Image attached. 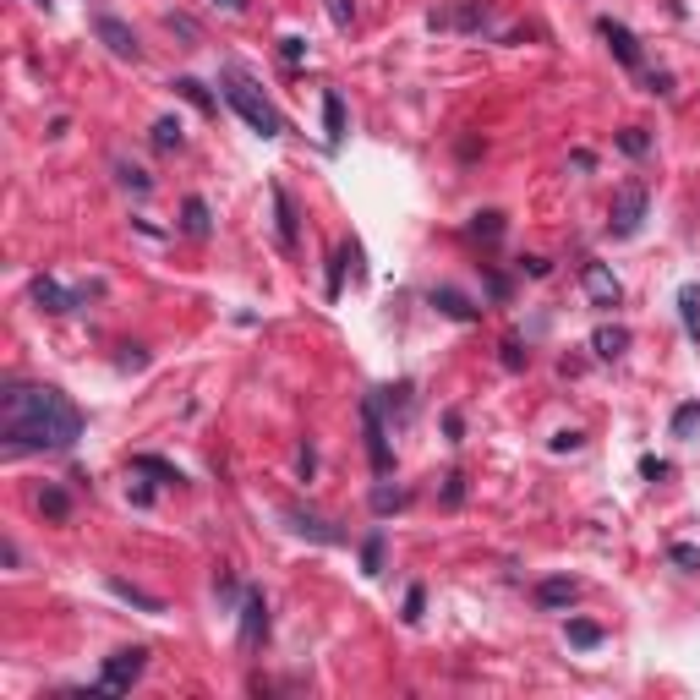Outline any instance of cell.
I'll return each mask as SVG.
<instances>
[{
    "label": "cell",
    "instance_id": "30",
    "mask_svg": "<svg viewBox=\"0 0 700 700\" xmlns=\"http://www.w3.org/2000/svg\"><path fill=\"white\" fill-rule=\"evenodd\" d=\"M422 608H427V591L411 586V591H405V624H422Z\"/></svg>",
    "mask_w": 700,
    "mask_h": 700
},
{
    "label": "cell",
    "instance_id": "10",
    "mask_svg": "<svg viewBox=\"0 0 700 700\" xmlns=\"http://www.w3.org/2000/svg\"><path fill=\"white\" fill-rule=\"evenodd\" d=\"M263 635H268V602H263V591H247L241 597V646L258 651Z\"/></svg>",
    "mask_w": 700,
    "mask_h": 700
},
{
    "label": "cell",
    "instance_id": "5",
    "mask_svg": "<svg viewBox=\"0 0 700 700\" xmlns=\"http://www.w3.org/2000/svg\"><path fill=\"white\" fill-rule=\"evenodd\" d=\"M646 208H651V192L640 181H629L624 192L613 197V219H608V230L618 241H629V236H640V225H646Z\"/></svg>",
    "mask_w": 700,
    "mask_h": 700
},
{
    "label": "cell",
    "instance_id": "44",
    "mask_svg": "<svg viewBox=\"0 0 700 700\" xmlns=\"http://www.w3.org/2000/svg\"><path fill=\"white\" fill-rule=\"evenodd\" d=\"M651 93H673V77L668 72H651Z\"/></svg>",
    "mask_w": 700,
    "mask_h": 700
},
{
    "label": "cell",
    "instance_id": "26",
    "mask_svg": "<svg viewBox=\"0 0 700 700\" xmlns=\"http://www.w3.org/2000/svg\"><path fill=\"white\" fill-rule=\"evenodd\" d=\"M350 258H356V247H340V252L329 258V301L340 296V285H345V263H350Z\"/></svg>",
    "mask_w": 700,
    "mask_h": 700
},
{
    "label": "cell",
    "instance_id": "21",
    "mask_svg": "<svg viewBox=\"0 0 700 700\" xmlns=\"http://www.w3.org/2000/svg\"><path fill=\"white\" fill-rule=\"evenodd\" d=\"M110 591H115V597H121V602H132V608H143V613H159V608H165V602H159V597H148V591L126 586V580H110Z\"/></svg>",
    "mask_w": 700,
    "mask_h": 700
},
{
    "label": "cell",
    "instance_id": "35",
    "mask_svg": "<svg viewBox=\"0 0 700 700\" xmlns=\"http://www.w3.org/2000/svg\"><path fill=\"white\" fill-rule=\"evenodd\" d=\"M695 301H700V296H695V285H690V290H684V296H679V307H684V323H690V334H700V318H695Z\"/></svg>",
    "mask_w": 700,
    "mask_h": 700
},
{
    "label": "cell",
    "instance_id": "41",
    "mask_svg": "<svg viewBox=\"0 0 700 700\" xmlns=\"http://www.w3.org/2000/svg\"><path fill=\"white\" fill-rule=\"evenodd\" d=\"M443 498H449V504H460V498H465V476H449V487H443Z\"/></svg>",
    "mask_w": 700,
    "mask_h": 700
},
{
    "label": "cell",
    "instance_id": "16",
    "mask_svg": "<svg viewBox=\"0 0 700 700\" xmlns=\"http://www.w3.org/2000/svg\"><path fill=\"white\" fill-rule=\"evenodd\" d=\"M323 126H329V148H340L345 143V99L340 93H323Z\"/></svg>",
    "mask_w": 700,
    "mask_h": 700
},
{
    "label": "cell",
    "instance_id": "27",
    "mask_svg": "<svg viewBox=\"0 0 700 700\" xmlns=\"http://www.w3.org/2000/svg\"><path fill=\"white\" fill-rule=\"evenodd\" d=\"M471 236L476 241H498V236H504V214H476L471 219Z\"/></svg>",
    "mask_w": 700,
    "mask_h": 700
},
{
    "label": "cell",
    "instance_id": "17",
    "mask_svg": "<svg viewBox=\"0 0 700 700\" xmlns=\"http://www.w3.org/2000/svg\"><path fill=\"white\" fill-rule=\"evenodd\" d=\"M575 597H580L575 580H542V586H536V602H542V608H569Z\"/></svg>",
    "mask_w": 700,
    "mask_h": 700
},
{
    "label": "cell",
    "instance_id": "14",
    "mask_svg": "<svg viewBox=\"0 0 700 700\" xmlns=\"http://www.w3.org/2000/svg\"><path fill=\"white\" fill-rule=\"evenodd\" d=\"M591 350H597L602 361H618L629 350V329H618V323H602L597 334H591Z\"/></svg>",
    "mask_w": 700,
    "mask_h": 700
},
{
    "label": "cell",
    "instance_id": "2",
    "mask_svg": "<svg viewBox=\"0 0 700 700\" xmlns=\"http://www.w3.org/2000/svg\"><path fill=\"white\" fill-rule=\"evenodd\" d=\"M225 99H230V110H236L241 121H247L252 132H258V137H279V132H285V115H279L274 104H268L263 93L252 88L241 72H236V66L225 72Z\"/></svg>",
    "mask_w": 700,
    "mask_h": 700
},
{
    "label": "cell",
    "instance_id": "15",
    "mask_svg": "<svg viewBox=\"0 0 700 700\" xmlns=\"http://www.w3.org/2000/svg\"><path fill=\"white\" fill-rule=\"evenodd\" d=\"M181 230H186L192 241H208L214 219H208V203H203V197H186V208H181Z\"/></svg>",
    "mask_w": 700,
    "mask_h": 700
},
{
    "label": "cell",
    "instance_id": "3",
    "mask_svg": "<svg viewBox=\"0 0 700 700\" xmlns=\"http://www.w3.org/2000/svg\"><path fill=\"white\" fill-rule=\"evenodd\" d=\"M143 668H148V651H143V646H126V651H115V657H104V668H99V679H93V690L126 695L137 679H143Z\"/></svg>",
    "mask_w": 700,
    "mask_h": 700
},
{
    "label": "cell",
    "instance_id": "37",
    "mask_svg": "<svg viewBox=\"0 0 700 700\" xmlns=\"http://www.w3.org/2000/svg\"><path fill=\"white\" fill-rule=\"evenodd\" d=\"M504 367H509V372H520V367H525V350H520L515 340H504Z\"/></svg>",
    "mask_w": 700,
    "mask_h": 700
},
{
    "label": "cell",
    "instance_id": "28",
    "mask_svg": "<svg viewBox=\"0 0 700 700\" xmlns=\"http://www.w3.org/2000/svg\"><path fill=\"white\" fill-rule=\"evenodd\" d=\"M115 175H121V186H126V192H137V197L154 192V181H148V175L137 170V165H115Z\"/></svg>",
    "mask_w": 700,
    "mask_h": 700
},
{
    "label": "cell",
    "instance_id": "18",
    "mask_svg": "<svg viewBox=\"0 0 700 700\" xmlns=\"http://www.w3.org/2000/svg\"><path fill=\"white\" fill-rule=\"evenodd\" d=\"M132 471H137V476H154V482H186V476L175 471L170 460H159V454H137V460H132Z\"/></svg>",
    "mask_w": 700,
    "mask_h": 700
},
{
    "label": "cell",
    "instance_id": "13",
    "mask_svg": "<svg viewBox=\"0 0 700 700\" xmlns=\"http://www.w3.org/2000/svg\"><path fill=\"white\" fill-rule=\"evenodd\" d=\"M427 301H433V307L443 312V318H454V323H476V307L460 296V290H449V285H438Z\"/></svg>",
    "mask_w": 700,
    "mask_h": 700
},
{
    "label": "cell",
    "instance_id": "11",
    "mask_svg": "<svg viewBox=\"0 0 700 700\" xmlns=\"http://www.w3.org/2000/svg\"><path fill=\"white\" fill-rule=\"evenodd\" d=\"M597 33H602V39H608V50H613V55H618V61H624V66H640V44H635V33H629L624 22L602 17V22H597Z\"/></svg>",
    "mask_w": 700,
    "mask_h": 700
},
{
    "label": "cell",
    "instance_id": "9",
    "mask_svg": "<svg viewBox=\"0 0 700 700\" xmlns=\"http://www.w3.org/2000/svg\"><path fill=\"white\" fill-rule=\"evenodd\" d=\"M93 33H99V44L110 55H121V61H137V33L126 28L121 17H93Z\"/></svg>",
    "mask_w": 700,
    "mask_h": 700
},
{
    "label": "cell",
    "instance_id": "7",
    "mask_svg": "<svg viewBox=\"0 0 700 700\" xmlns=\"http://www.w3.org/2000/svg\"><path fill=\"white\" fill-rule=\"evenodd\" d=\"M580 285H586L591 307H618V301H624V285L613 279L608 263H586V268H580Z\"/></svg>",
    "mask_w": 700,
    "mask_h": 700
},
{
    "label": "cell",
    "instance_id": "38",
    "mask_svg": "<svg viewBox=\"0 0 700 700\" xmlns=\"http://www.w3.org/2000/svg\"><path fill=\"white\" fill-rule=\"evenodd\" d=\"M640 476H646V482H662V476H668V465H662V460H651V454H646V460H640Z\"/></svg>",
    "mask_w": 700,
    "mask_h": 700
},
{
    "label": "cell",
    "instance_id": "34",
    "mask_svg": "<svg viewBox=\"0 0 700 700\" xmlns=\"http://www.w3.org/2000/svg\"><path fill=\"white\" fill-rule=\"evenodd\" d=\"M323 6H329L334 28H350V22H356V6H350V0H323Z\"/></svg>",
    "mask_w": 700,
    "mask_h": 700
},
{
    "label": "cell",
    "instance_id": "8",
    "mask_svg": "<svg viewBox=\"0 0 700 700\" xmlns=\"http://www.w3.org/2000/svg\"><path fill=\"white\" fill-rule=\"evenodd\" d=\"M268 197H274V230H279V247L285 252H296L301 247V219H296V203H290V192L285 186H268Z\"/></svg>",
    "mask_w": 700,
    "mask_h": 700
},
{
    "label": "cell",
    "instance_id": "31",
    "mask_svg": "<svg viewBox=\"0 0 700 700\" xmlns=\"http://www.w3.org/2000/svg\"><path fill=\"white\" fill-rule=\"evenodd\" d=\"M165 28H170V33H181L186 44H197V22H192V17H181V11H170V17H165Z\"/></svg>",
    "mask_w": 700,
    "mask_h": 700
},
{
    "label": "cell",
    "instance_id": "6",
    "mask_svg": "<svg viewBox=\"0 0 700 700\" xmlns=\"http://www.w3.org/2000/svg\"><path fill=\"white\" fill-rule=\"evenodd\" d=\"M28 296H33V307H39V312H55V318H61V312H77V301H83L77 290H66L61 279H50V274L33 279Z\"/></svg>",
    "mask_w": 700,
    "mask_h": 700
},
{
    "label": "cell",
    "instance_id": "1",
    "mask_svg": "<svg viewBox=\"0 0 700 700\" xmlns=\"http://www.w3.org/2000/svg\"><path fill=\"white\" fill-rule=\"evenodd\" d=\"M83 438V411L61 389L44 383H11L0 394V443L6 454H44V449H72Z\"/></svg>",
    "mask_w": 700,
    "mask_h": 700
},
{
    "label": "cell",
    "instance_id": "42",
    "mask_svg": "<svg viewBox=\"0 0 700 700\" xmlns=\"http://www.w3.org/2000/svg\"><path fill=\"white\" fill-rule=\"evenodd\" d=\"M553 449H558V454H569V449H580V433H558V438H553Z\"/></svg>",
    "mask_w": 700,
    "mask_h": 700
},
{
    "label": "cell",
    "instance_id": "36",
    "mask_svg": "<svg viewBox=\"0 0 700 700\" xmlns=\"http://www.w3.org/2000/svg\"><path fill=\"white\" fill-rule=\"evenodd\" d=\"M279 55H285V61L296 66L301 55H307V39H279Z\"/></svg>",
    "mask_w": 700,
    "mask_h": 700
},
{
    "label": "cell",
    "instance_id": "25",
    "mask_svg": "<svg viewBox=\"0 0 700 700\" xmlns=\"http://www.w3.org/2000/svg\"><path fill=\"white\" fill-rule=\"evenodd\" d=\"M700 427V400H690V405H679V411H673V438H690Z\"/></svg>",
    "mask_w": 700,
    "mask_h": 700
},
{
    "label": "cell",
    "instance_id": "20",
    "mask_svg": "<svg viewBox=\"0 0 700 700\" xmlns=\"http://www.w3.org/2000/svg\"><path fill=\"white\" fill-rule=\"evenodd\" d=\"M175 93H181L186 104H197L203 115H214V93H208L203 83H197V77H175Z\"/></svg>",
    "mask_w": 700,
    "mask_h": 700
},
{
    "label": "cell",
    "instance_id": "12",
    "mask_svg": "<svg viewBox=\"0 0 700 700\" xmlns=\"http://www.w3.org/2000/svg\"><path fill=\"white\" fill-rule=\"evenodd\" d=\"M290 531H301V536H312V542H323V547H334L340 542V531H334L329 520H318V515H307V509H290Z\"/></svg>",
    "mask_w": 700,
    "mask_h": 700
},
{
    "label": "cell",
    "instance_id": "40",
    "mask_svg": "<svg viewBox=\"0 0 700 700\" xmlns=\"http://www.w3.org/2000/svg\"><path fill=\"white\" fill-rule=\"evenodd\" d=\"M296 465H301V482H312V471H318V454L301 449V460H296Z\"/></svg>",
    "mask_w": 700,
    "mask_h": 700
},
{
    "label": "cell",
    "instance_id": "19",
    "mask_svg": "<svg viewBox=\"0 0 700 700\" xmlns=\"http://www.w3.org/2000/svg\"><path fill=\"white\" fill-rule=\"evenodd\" d=\"M181 143H186L181 121H175V115H159V121H154V148H159V154H175Z\"/></svg>",
    "mask_w": 700,
    "mask_h": 700
},
{
    "label": "cell",
    "instance_id": "46",
    "mask_svg": "<svg viewBox=\"0 0 700 700\" xmlns=\"http://www.w3.org/2000/svg\"><path fill=\"white\" fill-rule=\"evenodd\" d=\"M39 6H50V0H39Z\"/></svg>",
    "mask_w": 700,
    "mask_h": 700
},
{
    "label": "cell",
    "instance_id": "4",
    "mask_svg": "<svg viewBox=\"0 0 700 700\" xmlns=\"http://www.w3.org/2000/svg\"><path fill=\"white\" fill-rule=\"evenodd\" d=\"M361 438H367V460H372V471L389 476V471H394V449H389V427H383V405H378V394H367V400H361Z\"/></svg>",
    "mask_w": 700,
    "mask_h": 700
},
{
    "label": "cell",
    "instance_id": "22",
    "mask_svg": "<svg viewBox=\"0 0 700 700\" xmlns=\"http://www.w3.org/2000/svg\"><path fill=\"white\" fill-rule=\"evenodd\" d=\"M39 509H44L50 520H66V515H72V498H66L61 487H44V493H39Z\"/></svg>",
    "mask_w": 700,
    "mask_h": 700
},
{
    "label": "cell",
    "instance_id": "24",
    "mask_svg": "<svg viewBox=\"0 0 700 700\" xmlns=\"http://www.w3.org/2000/svg\"><path fill=\"white\" fill-rule=\"evenodd\" d=\"M618 148H624L629 159H646L651 154V137L640 132V126H624V132H618Z\"/></svg>",
    "mask_w": 700,
    "mask_h": 700
},
{
    "label": "cell",
    "instance_id": "33",
    "mask_svg": "<svg viewBox=\"0 0 700 700\" xmlns=\"http://www.w3.org/2000/svg\"><path fill=\"white\" fill-rule=\"evenodd\" d=\"M405 504V493H394V487H378V493H372V509H378V515H389V509H400Z\"/></svg>",
    "mask_w": 700,
    "mask_h": 700
},
{
    "label": "cell",
    "instance_id": "23",
    "mask_svg": "<svg viewBox=\"0 0 700 700\" xmlns=\"http://www.w3.org/2000/svg\"><path fill=\"white\" fill-rule=\"evenodd\" d=\"M361 575H383V531H372L361 547Z\"/></svg>",
    "mask_w": 700,
    "mask_h": 700
},
{
    "label": "cell",
    "instance_id": "43",
    "mask_svg": "<svg viewBox=\"0 0 700 700\" xmlns=\"http://www.w3.org/2000/svg\"><path fill=\"white\" fill-rule=\"evenodd\" d=\"M520 268H525L531 279H542V274H547V258H520Z\"/></svg>",
    "mask_w": 700,
    "mask_h": 700
},
{
    "label": "cell",
    "instance_id": "45",
    "mask_svg": "<svg viewBox=\"0 0 700 700\" xmlns=\"http://www.w3.org/2000/svg\"><path fill=\"white\" fill-rule=\"evenodd\" d=\"M219 6H225V11H247V0H219Z\"/></svg>",
    "mask_w": 700,
    "mask_h": 700
},
{
    "label": "cell",
    "instance_id": "29",
    "mask_svg": "<svg viewBox=\"0 0 700 700\" xmlns=\"http://www.w3.org/2000/svg\"><path fill=\"white\" fill-rule=\"evenodd\" d=\"M569 640H575V646H602V629L586 624V618H569Z\"/></svg>",
    "mask_w": 700,
    "mask_h": 700
},
{
    "label": "cell",
    "instance_id": "39",
    "mask_svg": "<svg viewBox=\"0 0 700 700\" xmlns=\"http://www.w3.org/2000/svg\"><path fill=\"white\" fill-rule=\"evenodd\" d=\"M443 433H449V443H460V433H465L460 411H449V416H443Z\"/></svg>",
    "mask_w": 700,
    "mask_h": 700
},
{
    "label": "cell",
    "instance_id": "32",
    "mask_svg": "<svg viewBox=\"0 0 700 700\" xmlns=\"http://www.w3.org/2000/svg\"><path fill=\"white\" fill-rule=\"evenodd\" d=\"M668 558H673V564H684V569H700V547H690V542H673Z\"/></svg>",
    "mask_w": 700,
    "mask_h": 700
}]
</instances>
